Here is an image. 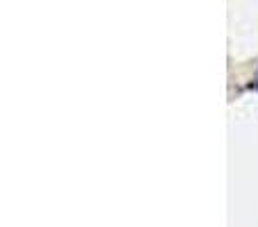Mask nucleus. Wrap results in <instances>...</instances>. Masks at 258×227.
<instances>
[]
</instances>
